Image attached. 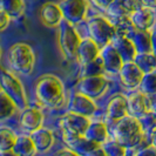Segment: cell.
<instances>
[{
	"label": "cell",
	"instance_id": "1",
	"mask_svg": "<svg viewBox=\"0 0 156 156\" xmlns=\"http://www.w3.org/2000/svg\"><path fill=\"white\" fill-rule=\"evenodd\" d=\"M34 93L40 105L49 109L59 108L65 101V85L62 80L51 73L38 78L34 85Z\"/></svg>",
	"mask_w": 156,
	"mask_h": 156
},
{
	"label": "cell",
	"instance_id": "2",
	"mask_svg": "<svg viewBox=\"0 0 156 156\" xmlns=\"http://www.w3.org/2000/svg\"><path fill=\"white\" fill-rule=\"evenodd\" d=\"M112 134L113 140L123 146L127 150L137 147L146 136L141 121L130 115L115 122Z\"/></svg>",
	"mask_w": 156,
	"mask_h": 156
},
{
	"label": "cell",
	"instance_id": "3",
	"mask_svg": "<svg viewBox=\"0 0 156 156\" xmlns=\"http://www.w3.org/2000/svg\"><path fill=\"white\" fill-rule=\"evenodd\" d=\"M8 62L16 73L30 76L35 68V53L27 42H16L8 49Z\"/></svg>",
	"mask_w": 156,
	"mask_h": 156
},
{
	"label": "cell",
	"instance_id": "4",
	"mask_svg": "<svg viewBox=\"0 0 156 156\" xmlns=\"http://www.w3.org/2000/svg\"><path fill=\"white\" fill-rule=\"evenodd\" d=\"M86 27L88 38L93 40L98 46H107L112 40L117 35L115 25L109 20V18L103 16H93L86 19Z\"/></svg>",
	"mask_w": 156,
	"mask_h": 156
},
{
	"label": "cell",
	"instance_id": "5",
	"mask_svg": "<svg viewBox=\"0 0 156 156\" xmlns=\"http://www.w3.org/2000/svg\"><path fill=\"white\" fill-rule=\"evenodd\" d=\"M0 89L16 103L18 110L27 107V95L23 83L16 75L6 69H0Z\"/></svg>",
	"mask_w": 156,
	"mask_h": 156
},
{
	"label": "cell",
	"instance_id": "6",
	"mask_svg": "<svg viewBox=\"0 0 156 156\" xmlns=\"http://www.w3.org/2000/svg\"><path fill=\"white\" fill-rule=\"evenodd\" d=\"M90 123V119L81 116L78 114L67 112L59 120V126L62 133L63 141L72 140L74 137L83 136Z\"/></svg>",
	"mask_w": 156,
	"mask_h": 156
},
{
	"label": "cell",
	"instance_id": "7",
	"mask_svg": "<svg viewBox=\"0 0 156 156\" xmlns=\"http://www.w3.org/2000/svg\"><path fill=\"white\" fill-rule=\"evenodd\" d=\"M81 40L82 38L80 37V34L76 32L73 25L62 21V23L59 26L58 42L61 53L65 55L66 59L72 60L76 58V52Z\"/></svg>",
	"mask_w": 156,
	"mask_h": 156
},
{
	"label": "cell",
	"instance_id": "8",
	"mask_svg": "<svg viewBox=\"0 0 156 156\" xmlns=\"http://www.w3.org/2000/svg\"><path fill=\"white\" fill-rule=\"evenodd\" d=\"M109 81L106 75H95V76H83L80 78L75 89L79 93L83 94L94 101L105 96L109 89Z\"/></svg>",
	"mask_w": 156,
	"mask_h": 156
},
{
	"label": "cell",
	"instance_id": "9",
	"mask_svg": "<svg viewBox=\"0 0 156 156\" xmlns=\"http://www.w3.org/2000/svg\"><path fill=\"white\" fill-rule=\"evenodd\" d=\"M58 5L62 12L63 21L73 26L88 18V0H60Z\"/></svg>",
	"mask_w": 156,
	"mask_h": 156
},
{
	"label": "cell",
	"instance_id": "10",
	"mask_svg": "<svg viewBox=\"0 0 156 156\" xmlns=\"http://www.w3.org/2000/svg\"><path fill=\"white\" fill-rule=\"evenodd\" d=\"M98 109H99V107L93 99L79 93L76 90H75V93L70 95L69 102H68V112L70 113H74V114L89 119L90 116L96 114Z\"/></svg>",
	"mask_w": 156,
	"mask_h": 156
},
{
	"label": "cell",
	"instance_id": "11",
	"mask_svg": "<svg viewBox=\"0 0 156 156\" xmlns=\"http://www.w3.org/2000/svg\"><path fill=\"white\" fill-rule=\"evenodd\" d=\"M127 101H128V114L136 119L146 116L153 110L150 98L139 89L133 90V93L129 94L127 96Z\"/></svg>",
	"mask_w": 156,
	"mask_h": 156
},
{
	"label": "cell",
	"instance_id": "12",
	"mask_svg": "<svg viewBox=\"0 0 156 156\" xmlns=\"http://www.w3.org/2000/svg\"><path fill=\"white\" fill-rule=\"evenodd\" d=\"M129 20L135 30L151 31L156 26V8L141 5L132 13Z\"/></svg>",
	"mask_w": 156,
	"mask_h": 156
},
{
	"label": "cell",
	"instance_id": "13",
	"mask_svg": "<svg viewBox=\"0 0 156 156\" xmlns=\"http://www.w3.org/2000/svg\"><path fill=\"white\" fill-rule=\"evenodd\" d=\"M117 75H119L121 85L125 87L126 89L136 90V89H139L144 74L134 61H129V62L123 63L122 68L119 72Z\"/></svg>",
	"mask_w": 156,
	"mask_h": 156
},
{
	"label": "cell",
	"instance_id": "14",
	"mask_svg": "<svg viewBox=\"0 0 156 156\" xmlns=\"http://www.w3.org/2000/svg\"><path fill=\"white\" fill-rule=\"evenodd\" d=\"M128 101L125 94H114L107 103L106 107V119L107 121L115 123L121 119L128 116Z\"/></svg>",
	"mask_w": 156,
	"mask_h": 156
},
{
	"label": "cell",
	"instance_id": "15",
	"mask_svg": "<svg viewBox=\"0 0 156 156\" xmlns=\"http://www.w3.org/2000/svg\"><path fill=\"white\" fill-rule=\"evenodd\" d=\"M100 60L105 69V74L108 75H117L119 72L121 70L125 61L122 60V58L116 52V49L112 45L102 47L100 49V55H99Z\"/></svg>",
	"mask_w": 156,
	"mask_h": 156
},
{
	"label": "cell",
	"instance_id": "16",
	"mask_svg": "<svg viewBox=\"0 0 156 156\" xmlns=\"http://www.w3.org/2000/svg\"><path fill=\"white\" fill-rule=\"evenodd\" d=\"M20 112L21 113H20L19 122L25 132L31 134L34 130L42 127L44 121H45V115L40 108L27 106L25 109L20 110Z\"/></svg>",
	"mask_w": 156,
	"mask_h": 156
},
{
	"label": "cell",
	"instance_id": "17",
	"mask_svg": "<svg viewBox=\"0 0 156 156\" xmlns=\"http://www.w3.org/2000/svg\"><path fill=\"white\" fill-rule=\"evenodd\" d=\"M39 16L42 25L48 28H59V26L63 21L61 9L58 2L53 1H47L44 5H41Z\"/></svg>",
	"mask_w": 156,
	"mask_h": 156
},
{
	"label": "cell",
	"instance_id": "18",
	"mask_svg": "<svg viewBox=\"0 0 156 156\" xmlns=\"http://www.w3.org/2000/svg\"><path fill=\"white\" fill-rule=\"evenodd\" d=\"M140 6L141 2L139 0H115L107 9V13L110 18L109 20L113 23L120 19H128Z\"/></svg>",
	"mask_w": 156,
	"mask_h": 156
},
{
	"label": "cell",
	"instance_id": "19",
	"mask_svg": "<svg viewBox=\"0 0 156 156\" xmlns=\"http://www.w3.org/2000/svg\"><path fill=\"white\" fill-rule=\"evenodd\" d=\"M100 47L98 46L90 38H85L81 40L76 52V60L80 66H86L88 63L95 61L100 55Z\"/></svg>",
	"mask_w": 156,
	"mask_h": 156
},
{
	"label": "cell",
	"instance_id": "20",
	"mask_svg": "<svg viewBox=\"0 0 156 156\" xmlns=\"http://www.w3.org/2000/svg\"><path fill=\"white\" fill-rule=\"evenodd\" d=\"M110 45L116 49V52L122 58V60L125 62L134 61L135 56L137 55L136 48L134 46L133 41L129 37L122 35V34H117L114 39L112 40Z\"/></svg>",
	"mask_w": 156,
	"mask_h": 156
},
{
	"label": "cell",
	"instance_id": "21",
	"mask_svg": "<svg viewBox=\"0 0 156 156\" xmlns=\"http://www.w3.org/2000/svg\"><path fill=\"white\" fill-rule=\"evenodd\" d=\"M32 141L35 146L37 153H47L54 144V134L51 129L41 127L30 134Z\"/></svg>",
	"mask_w": 156,
	"mask_h": 156
},
{
	"label": "cell",
	"instance_id": "22",
	"mask_svg": "<svg viewBox=\"0 0 156 156\" xmlns=\"http://www.w3.org/2000/svg\"><path fill=\"white\" fill-rule=\"evenodd\" d=\"M83 136L88 140L102 146L109 140L108 126L103 121H90Z\"/></svg>",
	"mask_w": 156,
	"mask_h": 156
},
{
	"label": "cell",
	"instance_id": "23",
	"mask_svg": "<svg viewBox=\"0 0 156 156\" xmlns=\"http://www.w3.org/2000/svg\"><path fill=\"white\" fill-rule=\"evenodd\" d=\"M67 144V148L73 150L74 153H76L80 156H86L89 154L92 150L101 147L100 144L95 143L93 141L88 140L85 136H79V137H74L72 140H68L65 142Z\"/></svg>",
	"mask_w": 156,
	"mask_h": 156
},
{
	"label": "cell",
	"instance_id": "24",
	"mask_svg": "<svg viewBox=\"0 0 156 156\" xmlns=\"http://www.w3.org/2000/svg\"><path fill=\"white\" fill-rule=\"evenodd\" d=\"M137 53H151V38L150 31H140L134 28L129 34Z\"/></svg>",
	"mask_w": 156,
	"mask_h": 156
},
{
	"label": "cell",
	"instance_id": "25",
	"mask_svg": "<svg viewBox=\"0 0 156 156\" xmlns=\"http://www.w3.org/2000/svg\"><path fill=\"white\" fill-rule=\"evenodd\" d=\"M12 150L16 153V156H34L37 154L35 146L30 135L18 136Z\"/></svg>",
	"mask_w": 156,
	"mask_h": 156
},
{
	"label": "cell",
	"instance_id": "26",
	"mask_svg": "<svg viewBox=\"0 0 156 156\" xmlns=\"http://www.w3.org/2000/svg\"><path fill=\"white\" fill-rule=\"evenodd\" d=\"M0 9L6 13L11 20L19 19L25 13V1L23 0H0Z\"/></svg>",
	"mask_w": 156,
	"mask_h": 156
},
{
	"label": "cell",
	"instance_id": "27",
	"mask_svg": "<svg viewBox=\"0 0 156 156\" xmlns=\"http://www.w3.org/2000/svg\"><path fill=\"white\" fill-rule=\"evenodd\" d=\"M134 62L143 72V74L153 73L156 69V55L153 53H137Z\"/></svg>",
	"mask_w": 156,
	"mask_h": 156
},
{
	"label": "cell",
	"instance_id": "28",
	"mask_svg": "<svg viewBox=\"0 0 156 156\" xmlns=\"http://www.w3.org/2000/svg\"><path fill=\"white\" fill-rule=\"evenodd\" d=\"M18 107L16 103L0 89V121L8 120L16 114Z\"/></svg>",
	"mask_w": 156,
	"mask_h": 156
},
{
	"label": "cell",
	"instance_id": "29",
	"mask_svg": "<svg viewBox=\"0 0 156 156\" xmlns=\"http://www.w3.org/2000/svg\"><path fill=\"white\" fill-rule=\"evenodd\" d=\"M18 135L9 127H0V151L12 150Z\"/></svg>",
	"mask_w": 156,
	"mask_h": 156
},
{
	"label": "cell",
	"instance_id": "30",
	"mask_svg": "<svg viewBox=\"0 0 156 156\" xmlns=\"http://www.w3.org/2000/svg\"><path fill=\"white\" fill-rule=\"evenodd\" d=\"M139 90H141L147 96L151 98L156 95V72L144 74L143 79L141 81V85L139 87Z\"/></svg>",
	"mask_w": 156,
	"mask_h": 156
},
{
	"label": "cell",
	"instance_id": "31",
	"mask_svg": "<svg viewBox=\"0 0 156 156\" xmlns=\"http://www.w3.org/2000/svg\"><path fill=\"white\" fill-rule=\"evenodd\" d=\"M80 74H81V78H83V76H95V75H106L100 58H98L95 61L88 63L86 66H82L81 70H80Z\"/></svg>",
	"mask_w": 156,
	"mask_h": 156
},
{
	"label": "cell",
	"instance_id": "32",
	"mask_svg": "<svg viewBox=\"0 0 156 156\" xmlns=\"http://www.w3.org/2000/svg\"><path fill=\"white\" fill-rule=\"evenodd\" d=\"M107 156H126L127 149L114 140H108L101 146Z\"/></svg>",
	"mask_w": 156,
	"mask_h": 156
},
{
	"label": "cell",
	"instance_id": "33",
	"mask_svg": "<svg viewBox=\"0 0 156 156\" xmlns=\"http://www.w3.org/2000/svg\"><path fill=\"white\" fill-rule=\"evenodd\" d=\"M134 156H156V147L149 144L147 147L140 149Z\"/></svg>",
	"mask_w": 156,
	"mask_h": 156
},
{
	"label": "cell",
	"instance_id": "34",
	"mask_svg": "<svg viewBox=\"0 0 156 156\" xmlns=\"http://www.w3.org/2000/svg\"><path fill=\"white\" fill-rule=\"evenodd\" d=\"M94 5L100 9H103V11H107L109 6L115 1V0H90Z\"/></svg>",
	"mask_w": 156,
	"mask_h": 156
},
{
	"label": "cell",
	"instance_id": "35",
	"mask_svg": "<svg viewBox=\"0 0 156 156\" xmlns=\"http://www.w3.org/2000/svg\"><path fill=\"white\" fill-rule=\"evenodd\" d=\"M11 23V18L0 9V32L5 31Z\"/></svg>",
	"mask_w": 156,
	"mask_h": 156
},
{
	"label": "cell",
	"instance_id": "36",
	"mask_svg": "<svg viewBox=\"0 0 156 156\" xmlns=\"http://www.w3.org/2000/svg\"><path fill=\"white\" fill-rule=\"evenodd\" d=\"M150 38H151V53L156 55V26L150 31Z\"/></svg>",
	"mask_w": 156,
	"mask_h": 156
},
{
	"label": "cell",
	"instance_id": "37",
	"mask_svg": "<svg viewBox=\"0 0 156 156\" xmlns=\"http://www.w3.org/2000/svg\"><path fill=\"white\" fill-rule=\"evenodd\" d=\"M55 156H80V155H78L76 153H74L73 150H70L69 148H66L60 150V151H58L55 154Z\"/></svg>",
	"mask_w": 156,
	"mask_h": 156
},
{
	"label": "cell",
	"instance_id": "38",
	"mask_svg": "<svg viewBox=\"0 0 156 156\" xmlns=\"http://www.w3.org/2000/svg\"><path fill=\"white\" fill-rule=\"evenodd\" d=\"M86 156H107V155H106L103 148H102V147H99V148L92 150V151H90L89 154H87Z\"/></svg>",
	"mask_w": 156,
	"mask_h": 156
},
{
	"label": "cell",
	"instance_id": "39",
	"mask_svg": "<svg viewBox=\"0 0 156 156\" xmlns=\"http://www.w3.org/2000/svg\"><path fill=\"white\" fill-rule=\"evenodd\" d=\"M149 140H150V144L156 147V126L148 133Z\"/></svg>",
	"mask_w": 156,
	"mask_h": 156
},
{
	"label": "cell",
	"instance_id": "40",
	"mask_svg": "<svg viewBox=\"0 0 156 156\" xmlns=\"http://www.w3.org/2000/svg\"><path fill=\"white\" fill-rule=\"evenodd\" d=\"M141 5L143 6H149V7H155L156 8V0H139Z\"/></svg>",
	"mask_w": 156,
	"mask_h": 156
},
{
	"label": "cell",
	"instance_id": "41",
	"mask_svg": "<svg viewBox=\"0 0 156 156\" xmlns=\"http://www.w3.org/2000/svg\"><path fill=\"white\" fill-rule=\"evenodd\" d=\"M0 156H16L13 150H6V151H0Z\"/></svg>",
	"mask_w": 156,
	"mask_h": 156
},
{
	"label": "cell",
	"instance_id": "42",
	"mask_svg": "<svg viewBox=\"0 0 156 156\" xmlns=\"http://www.w3.org/2000/svg\"><path fill=\"white\" fill-rule=\"evenodd\" d=\"M151 112H153V114H154V115H155V117H156V108H154V109L151 110Z\"/></svg>",
	"mask_w": 156,
	"mask_h": 156
},
{
	"label": "cell",
	"instance_id": "43",
	"mask_svg": "<svg viewBox=\"0 0 156 156\" xmlns=\"http://www.w3.org/2000/svg\"><path fill=\"white\" fill-rule=\"evenodd\" d=\"M0 58H1V47H0Z\"/></svg>",
	"mask_w": 156,
	"mask_h": 156
},
{
	"label": "cell",
	"instance_id": "44",
	"mask_svg": "<svg viewBox=\"0 0 156 156\" xmlns=\"http://www.w3.org/2000/svg\"><path fill=\"white\" fill-rule=\"evenodd\" d=\"M126 156H130V155H126Z\"/></svg>",
	"mask_w": 156,
	"mask_h": 156
},
{
	"label": "cell",
	"instance_id": "45",
	"mask_svg": "<svg viewBox=\"0 0 156 156\" xmlns=\"http://www.w3.org/2000/svg\"><path fill=\"white\" fill-rule=\"evenodd\" d=\"M155 72H156V69H155Z\"/></svg>",
	"mask_w": 156,
	"mask_h": 156
}]
</instances>
